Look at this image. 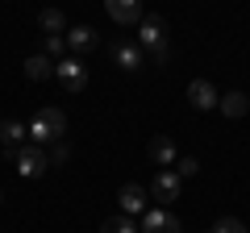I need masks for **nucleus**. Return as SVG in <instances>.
Segmentation results:
<instances>
[{
    "instance_id": "obj_20",
    "label": "nucleus",
    "mask_w": 250,
    "mask_h": 233,
    "mask_svg": "<svg viewBox=\"0 0 250 233\" xmlns=\"http://www.w3.org/2000/svg\"><path fill=\"white\" fill-rule=\"evenodd\" d=\"M62 50H67V34H46V54L62 58Z\"/></svg>"
},
{
    "instance_id": "obj_4",
    "label": "nucleus",
    "mask_w": 250,
    "mask_h": 233,
    "mask_svg": "<svg viewBox=\"0 0 250 233\" xmlns=\"http://www.w3.org/2000/svg\"><path fill=\"white\" fill-rule=\"evenodd\" d=\"M13 167H17L21 179H38V175H46V171H50V158H46L42 146H21L17 158H13Z\"/></svg>"
},
{
    "instance_id": "obj_10",
    "label": "nucleus",
    "mask_w": 250,
    "mask_h": 233,
    "mask_svg": "<svg viewBox=\"0 0 250 233\" xmlns=\"http://www.w3.org/2000/svg\"><path fill=\"white\" fill-rule=\"evenodd\" d=\"M113 58H117V67H121V71H142L146 50H142L138 42H121V46H113Z\"/></svg>"
},
{
    "instance_id": "obj_13",
    "label": "nucleus",
    "mask_w": 250,
    "mask_h": 233,
    "mask_svg": "<svg viewBox=\"0 0 250 233\" xmlns=\"http://www.w3.org/2000/svg\"><path fill=\"white\" fill-rule=\"evenodd\" d=\"M146 150H150V162H159V171H163V167H171V162H175V142H171L167 134L150 137V146H146Z\"/></svg>"
},
{
    "instance_id": "obj_18",
    "label": "nucleus",
    "mask_w": 250,
    "mask_h": 233,
    "mask_svg": "<svg viewBox=\"0 0 250 233\" xmlns=\"http://www.w3.org/2000/svg\"><path fill=\"white\" fill-rule=\"evenodd\" d=\"M171 167H175V175H179V179H192V175H196V171H200V162L192 158V154H184V158H175V162H171Z\"/></svg>"
},
{
    "instance_id": "obj_9",
    "label": "nucleus",
    "mask_w": 250,
    "mask_h": 233,
    "mask_svg": "<svg viewBox=\"0 0 250 233\" xmlns=\"http://www.w3.org/2000/svg\"><path fill=\"white\" fill-rule=\"evenodd\" d=\"M179 188H184V179H179L175 171H167V167H163L159 175H154V183H150V196L167 204V200H179Z\"/></svg>"
},
{
    "instance_id": "obj_15",
    "label": "nucleus",
    "mask_w": 250,
    "mask_h": 233,
    "mask_svg": "<svg viewBox=\"0 0 250 233\" xmlns=\"http://www.w3.org/2000/svg\"><path fill=\"white\" fill-rule=\"evenodd\" d=\"M217 108H221L225 116H233V121H238V116L250 113V96H246V92H225V96L217 100Z\"/></svg>"
},
{
    "instance_id": "obj_1",
    "label": "nucleus",
    "mask_w": 250,
    "mask_h": 233,
    "mask_svg": "<svg viewBox=\"0 0 250 233\" xmlns=\"http://www.w3.org/2000/svg\"><path fill=\"white\" fill-rule=\"evenodd\" d=\"M62 134H67V116H62V108L46 104L34 113V121H29V137H34V146H54L62 142Z\"/></svg>"
},
{
    "instance_id": "obj_8",
    "label": "nucleus",
    "mask_w": 250,
    "mask_h": 233,
    "mask_svg": "<svg viewBox=\"0 0 250 233\" xmlns=\"http://www.w3.org/2000/svg\"><path fill=\"white\" fill-rule=\"evenodd\" d=\"M117 204H121L125 216H134V213H146L150 200H146V188H142V183H125V188L117 192Z\"/></svg>"
},
{
    "instance_id": "obj_21",
    "label": "nucleus",
    "mask_w": 250,
    "mask_h": 233,
    "mask_svg": "<svg viewBox=\"0 0 250 233\" xmlns=\"http://www.w3.org/2000/svg\"><path fill=\"white\" fill-rule=\"evenodd\" d=\"M213 233H250V229L238 221V216H221V221L213 225Z\"/></svg>"
},
{
    "instance_id": "obj_2",
    "label": "nucleus",
    "mask_w": 250,
    "mask_h": 233,
    "mask_svg": "<svg viewBox=\"0 0 250 233\" xmlns=\"http://www.w3.org/2000/svg\"><path fill=\"white\" fill-rule=\"evenodd\" d=\"M138 46L150 54L154 63H167V21L163 17H142V29H138Z\"/></svg>"
},
{
    "instance_id": "obj_16",
    "label": "nucleus",
    "mask_w": 250,
    "mask_h": 233,
    "mask_svg": "<svg viewBox=\"0 0 250 233\" xmlns=\"http://www.w3.org/2000/svg\"><path fill=\"white\" fill-rule=\"evenodd\" d=\"M38 25H42L46 34H62V29H67V17H62V9H42L38 13Z\"/></svg>"
},
{
    "instance_id": "obj_6",
    "label": "nucleus",
    "mask_w": 250,
    "mask_h": 233,
    "mask_svg": "<svg viewBox=\"0 0 250 233\" xmlns=\"http://www.w3.org/2000/svg\"><path fill=\"white\" fill-rule=\"evenodd\" d=\"M25 137H29V125H25V121H13V116H9V121H0V142H4V158H17V150H21V146H25Z\"/></svg>"
},
{
    "instance_id": "obj_7",
    "label": "nucleus",
    "mask_w": 250,
    "mask_h": 233,
    "mask_svg": "<svg viewBox=\"0 0 250 233\" xmlns=\"http://www.w3.org/2000/svg\"><path fill=\"white\" fill-rule=\"evenodd\" d=\"M104 9L117 25H142V0H104Z\"/></svg>"
},
{
    "instance_id": "obj_19",
    "label": "nucleus",
    "mask_w": 250,
    "mask_h": 233,
    "mask_svg": "<svg viewBox=\"0 0 250 233\" xmlns=\"http://www.w3.org/2000/svg\"><path fill=\"white\" fill-rule=\"evenodd\" d=\"M46 158H50V167H62V162L71 158V146H67V142H54L50 150H46Z\"/></svg>"
},
{
    "instance_id": "obj_12",
    "label": "nucleus",
    "mask_w": 250,
    "mask_h": 233,
    "mask_svg": "<svg viewBox=\"0 0 250 233\" xmlns=\"http://www.w3.org/2000/svg\"><path fill=\"white\" fill-rule=\"evenodd\" d=\"M25 79H34V83L54 79V58L50 54H29L25 58Z\"/></svg>"
},
{
    "instance_id": "obj_5",
    "label": "nucleus",
    "mask_w": 250,
    "mask_h": 233,
    "mask_svg": "<svg viewBox=\"0 0 250 233\" xmlns=\"http://www.w3.org/2000/svg\"><path fill=\"white\" fill-rule=\"evenodd\" d=\"M138 233H184V225H179V216L167 213V208H146Z\"/></svg>"
},
{
    "instance_id": "obj_14",
    "label": "nucleus",
    "mask_w": 250,
    "mask_h": 233,
    "mask_svg": "<svg viewBox=\"0 0 250 233\" xmlns=\"http://www.w3.org/2000/svg\"><path fill=\"white\" fill-rule=\"evenodd\" d=\"M92 46H96V29H92V25H75V29H67V50L88 54Z\"/></svg>"
},
{
    "instance_id": "obj_11",
    "label": "nucleus",
    "mask_w": 250,
    "mask_h": 233,
    "mask_svg": "<svg viewBox=\"0 0 250 233\" xmlns=\"http://www.w3.org/2000/svg\"><path fill=\"white\" fill-rule=\"evenodd\" d=\"M188 100H192V108H200V113H205V108H217V88L208 79H192L188 83Z\"/></svg>"
},
{
    "instance_id": "obj_3",
    "label": "nucleus",
    "mask_w": 250,
    "mask_h": 233,
    "mask_svg": "<svg viewBox=\"0 0 250 233\" xmlns=\"http://www.w3.org/2000/svg\"><path fill=\"white\" fill-rule=\"evenodd\" d=\"M54 79L71 92V96H80V92L88 88V67H83V58H80V54H71V58H59V63H54Z\"/></svg>"
},
{
    "instance_id": "obj_17",
    "label": "nucleus",
    "mask_w": 250,
    "mask_h": 233,
    "mask_svg": "<svg viewBox=\"0 0 250 233\" xmlns=\"http://www.w3.org/2000/svg\"><path fill=\"white\" fill-rule=\"evenodd\" d=\"M100 233H138V229H134V221L121 213V216H108V221L100 225Z\"/></svg>"
}]
</instances>
